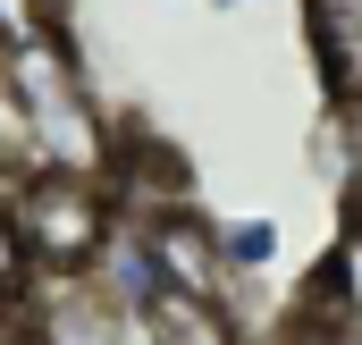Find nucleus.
<instances>
[{"mask_svg": "<svg viewBox=\"0 0 362 345\" xmlns=\"http://www.w3.org/2000/svg\"><path fill=\"white\" fill-rule=\"evenodd\" d=\"M211 8H219V17H228V8H253V0H211Z\"/></svg>", "mask_w": 362, "mask_h": 345, "instance_id": "9b49d317", "label": "nucleus"}, {"mask_svg": "<svg viewBox=\"0 0 362 345\" xmlns=\"http://www.w3.org/2000/svg\"><path fill=\"white\" fill-rule=\"evenodd\" d=\"M262 345H303V337H295V329H278V337H262Z\"/></svg>", "mask_w": 362, "mask_h": 345, "instance_id": "9d476101", "label": "nucleus"}, {"mask_svg": "<svg viewBox=\"0 0 362 345\" xmlns=\"http://www.w3.org/2000/svg\"><path fill=\"white\" fill-rule=\"evenodd\" d=\"M135 329H144V345H253V337H245V320H236V303L177 295V286L144 295V303H135Z\"/></svg>", "mask_w": 362, "mask_h": 345, "instance_id": "39448f33", "label": "nucleus"}, {"mask_svg": "<svg viewBox=\"0 0 362 345\" xmlns=\"http://www.w3.org/2000/svg\"><path fill=\"white\" fill-rule=\"evenodd\" d=\"M286 329H295L303 345H362V320H354V312H329V303H303V295H295Z\"/></svg>", "mask_w": 362, "mask_h": 345, "instance_id": "6e6552de", "label": "nucleus"}, {"mask_svg": "<svg viewBox=\"0 0 362 345\" xmlns=\"http://www.w3.org/2000/svg\"><path fill=\"white\" fill-rule=\"evenodd\" d=\"M303 51L329 110H362V0H303Z\"/></svg>", "mask_w": 362, "mask_h": 345, "instance_id": "20e7f679", "label": "nucleus"}, {"mask_svg": "<svg viewBox=\"0 0 362 345\" xmlns=\"http://www.w3.org/2000/svg\"><path fill=\"white\" fill-rule=\"evenodd\" d=\"M8 228H17V253H25L34 286H68V278H93V261L118 228V202H110L101 177L25 169L17 194H8Z\"/></svg>", "mask_w": 362, "mask_h": 345, "instance_id": "f03ea898", "label": "nucleus"}, {"mask_svg": "<svg viewBox=\"0 0 362 345\" xmlns=\"http://www.w3.org/2000/svg\"><path fill=\"white\" fill-rule=\"evenodd\" d=\"M211 236H219V261H228V278H262L278 261V219H262V211H245V219H211Z\"/></svg>", "mask_w": 362, "mask_h": 345, "instance_id": "423d86ee", "label": "nucleus"}, {"mask_svg": "<svg viewBox=\"0 0 362 345\" xmlns=\"http://www.w3.org/2000/svg\"><path fill=\"white\" fill-rule=\"evenodd\" d=\"M42 34H59V0H0V51H25Z\"/></svg>", "mask_w": 362, "mask_h": 345, "instance_id": "1a4fd4ad", "label": "nucleus"}, {"mask_svg": "<svg viewBox=\"0 0 362 345\" xmlns=\"http://www.w3.org/2000/svg\"><path fill=\"white\" fill-rule=\"evenodd\" d=\"M0 101H8V127H17V152L25 169L51 177H110V152H118V127L101 118V101L85 85V59L59 34L25 42V51H0Z\"/></svg>", "mask_w": 362, "mask_h": 345, "instance_id": "f257e3e1", "label": "nucleus"}, {"mask_svg": "<svg viewBox=\"0 0 362 345\" xmlns=\"http://www.w3.org/2000/svg\"><path fill=\"white\" fill-rule=\"evenodd\" d=\"M135 236H144V253L160 269V286H177V295H211V303H236L228 286V261H219V236H211V219L194 211V202H169V211H135Z\"/></svg>", "mask_w": 362, "mask_h": 345, "instance_id": "7ed1b4c3", "label": "nucleus"}, {"mask_svg": "<svg viewBox=\"0 0 362 345\" xmlns=\"http://www.w3.org/2000/svg\"><path fill=\"white\" fill-rule=\"evenodd\" d=\"M8 194H17V177H0V345H8V320L25 312V295H34L25 253H17V228H8Z\"/></svg>", "mask_w": 362, "mask_h": 345, "instance_id": "0eeeda50", "label": "nucleus"}]
</instances>
